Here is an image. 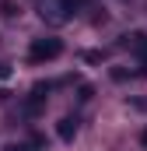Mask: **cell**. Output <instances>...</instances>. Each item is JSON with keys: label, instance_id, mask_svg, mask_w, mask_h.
<instances>
[{"label": "cell", "instance_id": "1", "mask_svg": "<svg viewBox=\"0 0 147 151\" xmlns=\"http://www.w3.org/2000/svg\"><path fill=\"white\" fill-rule=\"evenodd\" d=\"M60 53H63V42L53 39V35H42V39H35V42L28 46V60H32V63H49V60H56Z\"/></svg>", "mask_w": 147, "mask_h": 151}, {"label": "cell", "instance_id": "2", "mask_svg": "<svg viewBox=\"0 0 147 151\" xmlns=\"http://www.w3.org/2000/svg\"><path fill=\"white\" fill-rule=\"evenodd\" d=\"M126 46H130V49H133V53L144 60V67H147V35H144V32H133V35H126Z\"/></svg>", "mask_w": 147, "mask_h": 151}, {"label": "cell", "instance_id": "3", "mask_svg": "<svg viewBox=\"0 0 147 151\" xmlns=\"http://www.w3.org/2000/svg\"><path fill=\"white\" fill-rule=\"evenodd\" d=\"M56 134H60V141H74V137H77V119H74V116H63V119L56 123Z\"/></svg>", "mask_w": 147, "mask_h": 151}, {"label": "cell", "instance_id": "4", "mask_svg": "<svg viewBox=\"0 0 147 151\" xmlns=\"http://www.w3.org/2000/svg\"><path fill=\"white\" fill-rule=\"evenodd\" d=\"M18 14H21V11H18L14 0H0V18H4V21H11V18H18Z\"/></svg>", "mask_w": 147, "mask_h": 151}, {"label": "cell", "instance_id": "5", "mask_svg": "<svg viewBox=\"0 0 147 151\" xmlns=\"http://www.w3.org/2000/svg\"><path fill=\"white\" fill-rule=\"evenodd\" d=\"M88 0H63V11H81Z\"/></svg>", "mask_w": 147, "mask_h": 151}, {"label": "cell", "instance_id": "6", "mask_svg": "<svg viewBox=\"0 0 147 151\" xmlns=\"http://www.w3.org/2000/svg\"><path fill=\"white\" fill-rule=\"evenodd\" d=\"M91 95H95V88H91V84H81V95H77V99H81V102H88Z\"/></svg>", "mask_w": 147, "mask_h": 151}, {"label": "cell", "instance_id": "7", "mask_svg": "<svg viewBox=\"0 0 147 151\" xmlns=\"http://www.w3.org/2000/svg\"><path fill=\"white\" fill-rule=\"evenodd\" d=\"M7 77H11V67H7V63H0V81H7Z\"/></svg>", "mask_w": 147, "mask_h": 151}, {"label": "cell", "instance_id": "8", "mask_svg": "<svg viewBox=\"0 0 147 151\" xmlns=\"http://www.w3.org/2000/svg\"><path fill=\"white\" fill-rule=\"evenodd\" d=\"M4 151H28V148H25V144H7Z\"/></svg>", "mask_w": 147, "mask_h": 151}, {"label": "cell", "instance_id": "9", "mask_svg": "<svg viewBox=\"0 0 147 151\" xmlns=\"http://www.w3.org/2000/svg\"><path fill=\"white\" fill-rule=\"evenodd\" d=\"M133 106H137V109H147V99H137Z\"/></svg>", "mask_w": 147, "mask_h": 151}, {"label": "cell", "instance_id": "10", "mask_svg": "<svg viewBox=\"0 0 147 151\" xmlns=\"http://www.w3.org/2000/svg\"><path fill=\"white\" fill-rule=\"evenodd\" d=\"M140 144H147V130H140Z\"/></svg>", "mask_w": 147, "mask_h": 151}]
</instances>
